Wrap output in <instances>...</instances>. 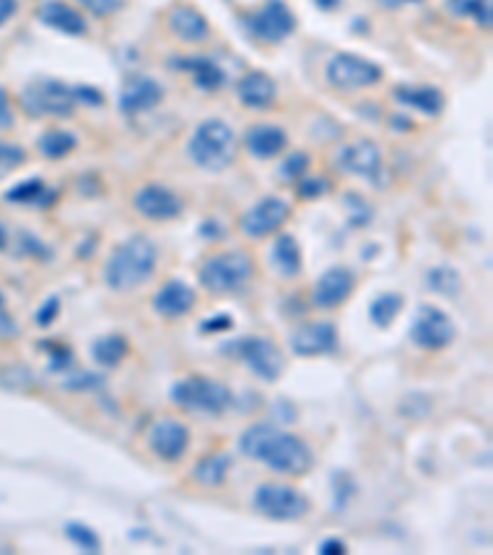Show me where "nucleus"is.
<instances>
[{
  "instance_id": "2",
  "label": "nucleus",
  "mask_w": 493,
  "mask_h": 555,
  "mask_svg": "<svg viewBox=\"0 0 493 555\" xmlns=\"http://www.w3.org/2000/svg\"><path fill=\"white\" fill-rule=\"evenodd\" d=\"M156 267V245L148 237L134 235L111 252L109 262L104 267V282L114 292H131V289L146 284L156 274Z\"/></svg>"
},
{
  "instance_id": "32",
  "label": "nucleus",
  "mask_w": 493,
  "mask_h": 555,
  "mask_svg": "<svg viewBox=\"0 0 493 555\" xmlns=\"http://www.w3.org/2000/svg\"><path fill=\"white\" fill-rule=\"evenodd\" d=\"M449 8L459 18H474L484 28L491 25V0H449Z\"/></svg>"
},
{
  "instance_id": "4",
  "label": "nucleus",
  "mask_w": 493,
  "mask_h": 555,
  "mask_svg": "<svg viewBox=\"0 0 493 555\" xmlns=\"http://www.w3.org/2000/svg\"><path fill=\"white\" fill-rule=\"evenodd\" d=\"M171 398L183 410L205 412V415H222L232 405L230 388L203 375H190L173 385Z\"/></svg>"
},
{
  "instance_id": "9",
  "label": "nucleus",
  "mask_w": 493,
  "mask_h": 555,
  "mask_svg": "<svg viewBox=\"0 0 493 555\" xmlns=\"http://www.w3.org/2000/svg\"><path fill=\"white\" fill-rule=\"evenodd\" d=\"M326 79L331 87L341 89V92H353V89H365L378 84L383 79V67L360 55L341 52V55H336L328 62Z\"/></svg>"
},
{
  "instance_id": "36",
  "label": "nucleus",
  "mask_w": 493,
  "mask_h": 555,
  "mask_svg": "<svg viewBox=\"0 0 493 555\" xmlns=\"http://www.w3.org/2000/svg\"><path fill=\"white\" fill-rule=\"evenodd\" d=\"M296 193L304 200H318L326 193H331V183L321 176H304L296 181Z\"/></svg>"
},
{
  "instance_id": "48",
  "label": "nucleus",
  "mask_w": 493,
  "mask_h": 555,
  "mask_svg": "<svg viewBox=\"0 0 493 555\" xmlns=\"http://www.w3.org/2000/svg\"><path fill=\"white\" fill-rule=\"evenodd\" d=\"M3 304H5V296H3V292H0V306H3Z\"/></svg>"
},
{
  "instance_id": "25",
  "label": "nucleus",
  "mask_w": 493,
  "mask_h": 555,
  "mask_svg": "<svg viewBox=\"0 0 493 555\" xmlns=\"http://www.w3.org/2000/svg\"><path fill=\"white\" fill-rule=\"evenodd\" d=\"M395 99L427 116H437L444 109V94L434 87H397Z\"/></svg>"
},
{
  "instance_id": "24",
  "label": "nucleus",
  "mask_w": 493,
  "mask_h": 555,
  "mask_svg": "<svg viewBox=\"0 0 493 555\" xmlns=\"http://www.w3.org/2000/svg\"><path fill=\"white\" fill-rule=\"evenodd\" d=\"M245 141H247L249 153H252L254 158H262L264 161V158L279 156V153L286 148L289 136H286V131L279 129V126L257 124L247 131Z\"/></svg>"
},
{
  "instance_id": "1",
  "label": "nucleus",
  "mask_w": 493,
  "mask_h": 555,
  "mask_svg": "<svg viewBox=\"0 0 493 555\" xmlns=\"http://www.w3.org/2000/svg\"><path fill=\"white\" fill-rule=\"evenodd\" d=\"M240 449L254 462L279 474H289V477H304L314 467V454L309 444L267 422L247 427L240 437Z\"/></svg>"
},
{
  "instance_id": "46",
  "label": "nucleus",
  "mask_w": 493,
  "mask_h": 555,
  "mask_svg": "<svg viewBox=\"0 0 493 555\" xmlns=\"http://www.w3.org/2000/svg\"><path fill=\"white\" fill-rule=\"evenodd\" d=\"M8 242H10V232H8V227H5V222L0 220V250H5Z\"/></svg>"
},
{
  "instance_id": "18",
  "label": "nucleus",
  "mask_w": 493,
  "mask_h": 555,
  "mask_svg": "<svg viewBox=\"0 0 493 555\" xmlns=\"http://www.w3.org/2000/svg\"><path fill=\"white\" fill-rule=\"evenodd\" d=\"M355 289V277L351 269L331 267L321 274L314 287V304L318 309H338L351 299Z\"/></svg>"
},
{
  "instance_id": "41",
  "label": "nucleus",
  "mask_w": 493,
  "mask_h": 555,
  "mask_svg": "<svg viewBox=\"0 0 493 555\" xmlns=\"http://www.w3.org/2000/svg\"><path fill=\"white\" fill-rule=\"evenodd\" d=\"M232 326H235V321L230 319V314H215L210 321H203V324H200V331L222 333V331H230Z\"/></svg>"
},
{
  "instance_id": "33",
  "label": "nucleus",
  "mask_w": 493,
  "mask_h": 555,
  "mask_svg": "<svg viewBox=\"0 0 493 555\" xmlns=\"http://www.w3.org/2000/svg\"><path fill=\"white\" fill-rule=\"evenodd\" d=\"M427 284L432 292H439L444 296H457L461 289V277L457 269L437 267L427 274Z\"/></svg>"
},
{
  "instance_id": "27",
  "label": "nucleus",
  "mask_w": 493,
  "mask_h": 555,
  "mask_svg": "<svg viewBox=\"0 0 493 555\" xmlns=\"http://www.w3.org/2000/svg\"><path fill=\"white\" fill-rule=\"evenodd\" d=\"M129 351V341H126L121 333H109V336L97 338V341L92 343V358L104 368H116L119 363H124Z\"/></svg>"
},
{
  "instance_id": "21",
  "label": "nucleus",
  "mask_w": 493,
  "mask_h": 555,
  "mask_svg": "<svg viewBox=\"0 0 493 555\" xmlns=\"http://www.w3.org/2000/svg\"><path fill=\"white\" fill-rule=\"evenodd\" d=\"M168 25H171L173 35L183 42H193V45H200L210 37L208 18L193 5H176L168 15Z\"/></svg>"
},
{
  "instance_id": "22",
  "label": "nucleus",
  "mask_w": 493,
  "mask_h": 555,
  "mask_svg": "<svg viewBox=\"0 0 493 555\" xmlns=\"http://www.w3.org/2000/svg\"><path fill=\"white\" fill-rule=\"evenodd\" d=\"M173 67L188 72L193 77L195 87L203 92H217L227 84V74L212 57H176Z\"/></svg>"
},
{
  "instance_id": "15",
  "label": "nucleus",
  "mask_w": 493,
  "mask_h": 555,
  "mask_svg": "<svg viewBox=\"0 0 493 555\" xmlns=\"http://www.w3.org/2000/svg\"><path fill=\"white\" fill-rule=\"evenodd\" d=\"M163 102V87L153 77L146 74H134V77L126 79L124 89H121L119 107L124 114L136 116L143 111L156 109Z\"/></svg>"
},
{
  "instance_id": "34",
  "label": "nucleus",
  "mask_w": 493,
  "mask_h": 555,
  "mask_svg": "<svg viewBox=\"0 0 493 555\" xmlns=\"http://www.w3.org/2000/svg\"><path fill=\"white\" fill-rule=\"evenodd\" d=\"M67 538L74 543L77 548H82V551L87 553H99V548H102V541H99V536L94 533V528L84 526V523H67Z\"/></svg>"
},
{
  "instance_id": "11",
  "label": "nucleus",
  "mask_w": 493,
  "mask_h": 555,
  "mask_svg": "<svg viewBox=\"0 0 493 555\" xmlns=\"http://www.w3.org/2000/svg\"><path fill=\"white\" fill-rule=\"evenodd\" d=\"M410 338L415 346L424 348V351H442L457 338V326L449 319L447 311L437 309L432 304H424L417 311Z\"/></svg>"
},
{
  "instance_id": "16",
  "label": "nucleus",
  "mask_w": 493,
  "mask_h": 555,
  "mask_svg": "<svg viewBox=\"0 0 493 555\" xmlns=\"http://www.w3.org/2000/svg\"><path fill=\"white\" fill-rule=\"evenodd\" d=\"M338 348V329L331 321H314V324L301 326L291 336V351L296 356H326Z\"/></svg>"
},
{
  "instance_id": "5",
  "label": "nucleus",
  "mask_w": 493,
  "mask_h": 555,
  "mask_svg": "<svg viewBox=\"0 0 493 555\" xmlns=\"http://www.w3.org/2000/svg\"><path fill=\"white\" fill-rule=\"evenodd\" d=\"M254 277L252 257L242 252H225V255L210 257L200 267V284L212 294L237 292Z\"/></svg>"
},
{
  "instance_id": "13",
  "label": "nucleus",
  "mask_w": 493,
  "mask_h": 555,
  "mask_svg": "<svg viewBox=\"0 0 493 555\" xmlns=\"http://www.w3.org/2000/svg\"><path fill=\"white\" fill-rule=\"evenodd\" d=\"M291 205L282 198H264L257 205L247 210L240 220V230L252 240H262V237L274 235L279 227L289 220Z\"/></svg>"
},
{
  "instance_id": "43",
  "label": "nucleus",
  "mask_w": 493,
  "mask_h": 555,
  "mask_svg": "<svg viewBox=\"0 0 493 555\" xmlns=\"http://www.w3.org/2000/svg\"><path fill=\"white\" fill-rule=\"evenodd\" d=\"M318 551L323 555H341V553H348V546L343 541H338V538H328V541L321 543Z\"/></svg>"
},
{
  "instance_id": "45",
  "label": "nucleus",
  "mask_w": 493,
  "mask_h": 555,
  "mask_svg": "<svg viewBox=\"0 0 493 555\" xmlns=\"http://www.w3.org/2000/svg\"><path fill=\"white\" fill-rule=\"evenodd\" d=\"M380 8L385 10H397L402 8V5H410V3H422V0H378Z\"/></svg>"
},
{
  "instance_id": "7",
  "label": "nucleus",
  "mask_w": 493,
  "mask_h": 555,
  "mask_svg": "<svg viewBox=\"0 0 493 555\" xmlns=\"http://www.w3.org/2000/svg\"><path fill=\"white\" fill-rule=\"evenodd\" d=\"M254 509L272 521H299L311 511V501L286 484H262L254 494Z\"/></svg>"
},
{
  "instance_id": "17",
  "label": "nucleus",
  "mask_w": 493,
  "mask_h": 555,
  "mask_svg": "<svg viewBox=\"0 0 493 555\" xmlns=\"http://www.w3.org/2000/svg\"><path fill=\"white\" fill-rule=\"evenodd\" d=\"M148 444L163 462H178L190 444V430L178 420H161L153 425Z\"/></svg>"
},
{
  "instance_id": "44",
  "label": "nucleus",
  "mask_w": 493,
  "mask_h": 555,
  "mask_svg": "<svg viewBox=\"0 0 493 555\" xmlns=\"http://www.w3.org/2000/svg\"><path fill=\"white\" fill-rule=\"evenodd\" d=\"M18 13V0H0V28Z\"/></svg>"
},
{
  "instance_id": "6",
  "label": "nucleus",
  "mask_w": 493,
  "mask_h": 555,
  "mask_svg": "<svg viewBox=\"0 0 493 555\" xmlns=\"http://www.w3.org/2000/svg\"><path fill=\"white\" fill-rule=\"evenodd\" d=\"M23 109L30 116H70L77 109V94L60 79L42 77L23 89Z\"/></svg>"
},
{
  "instance_id": "38",
  "label": "nucleus",
  "mask_w": 493,
  "mask_h": 555,
  "mask_svg": "<svg viewBox=\"0 0 493 555\" xmlns=\"http://www.w3.org/2000/svg\"><path fill=\"white\" fill-rule=\"evenodd\" d=\"M79 3H82L89 13L97 15V18H109V15L119 13L124 0H79Z\"/></svg>"
},
{
  "instance_id": "37",
  "label": "nucleus",
  "mask_w": 493,
  "mask_h": 555,
  "mask_svg": "<svg viewBox=\"0 0 493 555\" xmlns=\"http://www.w3.org/2000/svg\"><path fill=\"white\" fill-rule=\"evenodd\" d=\"M309 166H311V161H309V156H306V153H294V156H289L282 163L279 173H282L284 181H299V178L306 176Z\"/></svg>"
},
{
  "instance_id": "47",
  "label": "nucleus",
  "mask_w": 493,
  "mask_h": 555,
  "mask_svg": "<svg viewBox=\"0 0 493 555\" xmlns=\"http://www.w3.org/2000/svg\"><path fill=\"white\" fill-rule=\"evenodd\" d=\"M316 5L321 10H336L341 5V0H316Z\"/></svg>"
},
{
  "instance_id": "26",
  "label": "nucleus",
  "mask_w": 493,
  "mask_h": 555,
  "mask_svg": "<svg viewBox=\"0 0 493 555\" xmlns=\"http://www.w3.org/2000/svg\"><path fill=\"white\" fill-rule=\"evenodd\" d=\"M272 264L277 267V272L286 279L299 277L301 272V247L294 240V235L277 237L272 247Z\"/></svg>"
},
{
  "instance_id": "42",
  "label": "nucleus",
  "mask_w": 493,
  "mask_h": 555,
  "mask_svg": "<svg viewBox=\"0 0 493 555\" xmlns=\"http://www.w3.org/2000/svg\"><path fill=\"white\" fill-rule=\"evenodd\" d=\"M13 109H10V99L8 92L0 87V129H10L13 126Z\"/></svg>"
},
{
  "instance_id": "20",
  "label": "nucleus",
  "mask_w": 493,
  "mask_h": 555,
  "mask_svg": "<svg viewBox=\"0 0 493 555\" xmlns=\"http://www.w3.org/2000/svg\"><path fill=\"white\" fill-rule=\"evenodd\" d=\"M195 301H198V296H195L193 287L173 279V282L163 284L156 296H153V309H156L163 319H180V316L190 314V311L195 309Z\"/></svg>"
},
{
  "instance_id": "10",
  "label": "nucleus",
  "mask_w": 493,
  "mask_h": 555,
  "mask_svg": "<svg viewBox=\"0 0 493 555\" xmlns=\"http://www.w3.org/2000/svg\"><path fill=\"white\" fill-rule=\"evenodd\" d=\"M230 351H235L237 358H240L242 363H247V368L252 370L257 378L267 380V383H274V380H279V375H282L284 356L277 343L269 341V338H242V341L232 343Z\"/></svg>"
},
{
  "instance_id": "39",
  "label": "nucleus",
  "mask_w": 493,
  "mask_h": 555,
  "mask_svg": "<svg viewBox=\"0 0 493 555\" xmlns=\"http://www.w3.org/2000/svg\"><path fill=\"white\" fill-rule=\"evenodd\" d=\"M74 94H77V104H87V107H102L104 104V94L99 89L87 87V84H77Z\"/></svg>"
},
{
  "instance_id": "31",
  "label": "nucleus",
  "mask_w": 493,
  "mask_h": 555,
  "mask_svg": "<svg viewBox=\"0 0 493 555\" xmlns=\"http://www.w3.org/2000/svg\"><path fill=\"white\" fill-rule=\"evenodd\" d=\"M74 148H77V136H74L72 131L55 129L42 134L40 139V153L45 158H50V161H60L67 153H72Z\"/></svg>"
},
{
  "instance_id": "12",
  "label": "nucleus",
  "mask_w": 493,
  "mask_h": 555,
  "mask_svg": "<svg viewBox=\"0 0 493 555\" xmlns=\"http://www.w3.org/2000/svg\"><path fill=\"white\" fill-rule=\"evenodd\" d=\"M338 168L343 173H351V176H360L363 181L380 185L383 181V151L373 144V141H355V144L341 148L336 158Z\"/></svg>"
},
{
  "instance_id": "19",
  "label": "nucleus",
  "mask_w": 493,
  "mask_h": 555,
  "mask_svg": "<svg viewBox=\"0 0 493 555\" xmlns=\"http://www.w3.org/2000/svg\"><path fill=\"white\" fill-rule=\"evenodd\" d=\"M37 18L42 20V25L57 30L62 35H87V20L79 10H74L72 5H67L65 0H45L37 10Z\"/></svg>"
},
{
  "instance_id": "28",
  "label": "nucleus",
  "mask_w": 493,
  "mask_h": 555,
  "mask_svg": "<svg viewBox=\"0 0 493 555\" xmlns=\"http://www.w3.org/2000/svg\"><path fill=\"white\" fill-rule=\"evenodd\" d=\"M55 190L47 188L40 178H30V181L18 183L15 188H10L5 193V200L8 203H18V205H50L55 200Z\"/></svg>"
},
{
  "instance_id": "14",
  "label": "nucleus",
  "mask_w": 493,
  "mask_h": 555,
  "mask_svg": "<svg viewBox=\"0 0 493 555\" xmlns=\"http://www.w3.org/2000/svg\"><path fill=\"white\" fill-rule=\"evenodd\" d=\"M134 208L148 220H176L185 203L180 195L163 185H143L134 198Z\"/></svg>"
},
{
  "instance_id": "3",
  "label": "nucleus",
  "mask_w": 493,
  "mask_h": 555,
  "mask_svg": "<svg viewBox=\"0 0 493 555\" xmlns=\"http://www.w3.org/2000/svg\"><path fill=\"white\" fill-rule=\"evenodd\" d=\"M188 156L203 171H225L235 161V131L220 119L203 121L190 136Z\"/></svg>"
},
{
  "instance_id": "30",
  "label": "nucleus",
  "mask_w": 493,
  "mask_h": 555,
  "mask_svg": "<svg viewBox=\"0 0 493 555\" xmlns=\"http://www.w3.org/2000/svg\"><path fill=\"white\" fill-rule=\"evenodd\" d=\"M402 306H405L402 294H397V292L380 294L378 299L370 304V321H373L378 329H390V326L395 324L397 316H400Z\"/></svg>"
},
{
  "instance_id": "8",
  "label": "nucleus",
  "mask_w": 493,
  "mask_h": 555,
  "mask_svg": "<svg viewBox=\"0 0 493 555\" xmlns=\"http://www.w3.org/2000/svg\"><path fill=\"white\" fill-rule=\"evenodd\" d=\"M245 28L254 40L267 42V45H279L286 37L294 35L296 15L291 13V8L284 0H267L257 13L247 15Z\"/></svg>"
},
{
  "instance_id": "40",
  "label": "nucleus",
  "mask_w": 493,
  "mask_h": 555,
  "mask_svg": "<svg viewBox=\"0 0 493 555\" xmlns=\"http://www.w3.org/2000/svg\"><path fill=\"white\" fill-rule=\"evenodd\" d=\"M57 314H60V299H57V296H50V299L45 301V304H42V309L37 311V324L40 326H50L52 321L57 319Z\"/></svg>"
},
{
  "instance_id": "35",
  "label": "nucleus",
  "mask_w": 493,
  "mask_h": 555,
  "mask_svg": "<svg viewBox=\"0 0 493 555\" xmlns=\"http://www.w3.org/2000/svg\"><path fill=\"white\" fill-rule=\"evenodd\" d=\"M25 161H28L25 148H20L18 144H8V141H0V178L18 171Z\"/></svg>"
},
{
  "instance_id": "29",
  "label": "nucleus",
  "mask_w": 493,
  "mask_h": 555,
  "mask_svg": "<svg viewBox=\"0 0 493 555\" xmlns=\"http://www.w3.org/2000/svg\"><path fill=\"white\" fill-rule=\"evenodd\" d=\"M232 469V454L227 452H217L205 457L203 462L195 467L193 479L198 481L200 486H220L222 481L227 479V472Z\"/></svg>"
},
{
  "instance_id": "23",
  "label": "nucleus",
  "mask_w": 493,
  "mask_h": 555,
  "mask_svg": "<svg viewBox=\"0 0 493 555\" xmlns=\"http://www.w3.org/2000/svg\"><path fill=\"white\" fill-rule=\"evenodd\" d=\"M237 97L249 109H269L277 99V82L264 72H249L237 84Z\"/></svg>"
}]
</instances>
